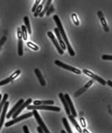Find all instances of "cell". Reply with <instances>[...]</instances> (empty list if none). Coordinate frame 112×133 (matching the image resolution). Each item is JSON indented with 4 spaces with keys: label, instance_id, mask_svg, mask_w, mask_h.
I'll list each match as a JSON object with an SVG mask.
<instances>
[{
    "label": "cell",
    "instance_id": "1",
    "mask_svg": "<svg viewBox=\"0 0 112 133\" xmlns=\"http://www.w3.org/2000/svg\"><path fill=\"white\" fill-rule=\"evenodd\" d=\"M53 18H54V20L55 21V23H56V25H57V28L59 29L60 30V33L61 34V36L62 37V39L64 41V43L66 44V46L67 48V49H68V51H69V54L72 56V57H74L75 55V51H73V48L71 46V45H70V43H69V41L67 39V37L66 36V33L64 32V28L62 26V24L61 23V21H60V17H58V15H54L53 17Z\"/></svg>",
    "mask_w": 112,
    "mask_h": 133
},
{
    "label": "cell",
    "instance_id": "2",
    "mask_svg": "<svg viewBox=\"0 0 112 133\" xmlns=\"http://www.w3.org/2000/svg\"><path fill=\"white\" fill-rule=\"evenodd\" d=\"M27 109L28 110H48V111H58L60 112L61 109L60 107H53L50 105H28L27 107Z\"/></svg>",
    "mask_w": 112,
    "mask_h": 133
},
{
    "label": "cell",
    "instance_id": "3",
    "mask_svg": "<svg viewBox=\"0 0 112 133\" xmlns=\"http://www.w3.org/2000/svg\"><path fill=\"white\" fill-rule=\"evenodd\" d=\"M54 63L57 66H60V67H62L63 69H64V70H69V71H71V72H73L74 73L77 74V75H80V74L81 73V71L78 69H77L75 67H73L72 66H69V65H67L66 64L63 63L61 61H59V60H55V62H54Z\"/></svg>",
    "mask_w": 112,
    "mask_h": 133
},
{
    "label": "cell",
    "instance_id": "4",
    "mask_svg": "<svg viewBox=\"0 0 112 133\" xmlns=\"http://www.w3.org/2000/svg\"><path fill=\"white\" fill-rule=\"evenodd\" d=\"M33 116V112H29V113L25 114H24V115H22V116H19V117H16V118L13 119V120L10 121V122H7V123L5 124V127H9L13 125L14 124L17 123V122H19L20 121L25 119H27V118H29V117H30V116Z\"/></svg>",
    "mask_w": 112,
    "mask_h": 133
},
{
    "label": "cell",
    "instance_id": "5",
    "mask_svg": "<svg viewBox=\"0 0 112 133\" xmlns=\"http://www.w3.org/2000/svg\"><path fill=\"white\" fill-rule=\"evenodd\" d=\"M33 115L35 116V118H36V119L38 124H39V126H41L42 128H43L44 132L49 133L50 131L47 129V127H46V126L45 125V124L43 123V120H42V119L41 118V116H39V114H38V113L37 110L36 109L33 110Z\"/></svg>",
    "mask_w": 112,
    "mask_h": 133
},
{
    "label": "cell",
    "instance_id": "6",
    "mask_svg": "<svg viewBox=\"0 0 112 133\" xmlns=\"http://www.w3.org/2000/svg\"><path fill=\"white\" fill-rule=\"evenodd\" d=\"M82 71H83V72L86 75L92 77L94 80H97L98 82H99V83H101V85H105L106 84V82L105 80H103V78H101V77H99L98 75H96V74H94L93 72H92L91 71H90V70H83Z\"/></svg>",
    "mask_w": 112,
    "mask_h": 133
},
{
    "label": "cell",
    "instance_id": "7",
    "mask_svg": "<svg viewBox=\"0 0 112 133\" xmlns=\"http://www.w3.org/2000/svg\"><path fill=\"white\" fill-rule=\"evenodd\" d=\"M48 36H49V37L51 38V40L52 41L53 43H54V46L56 48V49H57V51H58V52L60 53V54L62 55L63 54H64V50L62 49V47L60 46V43H58V41L56 40V38H55V36H54V35L52 33V32H51V31L48 32Z\"/></svg>",
    "mask_w": 112,
    "mask_h": 133
},
{
    "label": "cell",
    "instance_id": "8",
    "mask_svg": "<svg viewBox=\"0 0 112 133\" xmlns=\"http://www.w3.org/2000/svg\"><path fill=\"white\" fill-rule=\"evenodd\" d=\"M31 102H32V99H31V98H29V99L27 100L25 102H24L23 104H21V105L20 106V107H19V108L17 109V110L16 111H15V112L13 114V115L12 116V118H13V119L16 118L17 116L18 115H19V114H20V112H21V111H23V110L24 109H25V107H28V105H29V104H30Z\"/></svg>",
    "mask_w": 112,
    "mask_h": 133
},
{
    "label": "cell",
    "instance_id": "9",
    "mask_svg": "<svg viewBox=\"0 0 112 133\" xmlns=\"http://www.w3.org/2000/svg\"><path fill=\"white\" fill-rule=\"evenodd\" d=\"M64 97H65L67 101V103H68V105H69L70 112L72 114V115H73V116L76 117V116H77V112H76L75 109V107H74V105H73V101H72V100L70 98V97H69V96L67 93V94H64Z\"/></svg>",
    "mask_w": 112,
    "mask_h": 133
},
{
    "label": "cell",
    "instance_id": "10",
    "mask_svg": "<svg viewBox=\"0 0 112 133\" xmlns=\"http://www.w3.org/2000/svg\"><path fill=\"white\" fill-rule=\"evenodd\" d=\"M9 104H10V103L8 101H6V103H4V105L2 111V114H1V117H0V130H1L2 127L3 125L4 122V119H5V116H6V113H7Z\"/></svg>",
    "mask_w": 112,
    "mask_h": 133
},
{
    "label": "cell",
    "instance_id": "11",
    "mask_svg": "<svg viewBox=\"0 0 112 133\" xmlns=\"http://www.w3.org/2000/svg\"><path fill=\"white\" fill-rule=\"evenodd\" d=\"M54 32H55V34H56L57 38H58V41H59V43H60V46L62 47V49L64 51V50L67 49L66 44H65V43H64V41L62 40V37L61 34H60V30H59V29H58L57 28H54Z\"/></svg>",
    "mask_w": 112,
    "mask_h": 133
},
{
    "label": "cell",
    "instance_id": "12",
    "mask_svg": "<svg viewBox=\"0 0 112 133\" xmlns=\"http://www.w3.org/2000/svg\"><path fill=\"white\" fill-rule=\"evenodd\" d=\"M59 96H60V100L62 101V102L63 105H64V109H65V111H66V114L69 116V114H71L70 112V109H69V105H68V103H67V101L66 98H65V97H64V95L63 94V93H60L59 94Z\"/></svg>",
    "mask_w": 112,
    "mask_h": 133
},
{
    "label": "cell",
    "instance_id": "13",
    "mask_svg": "<svg viewBox=\"0 0 112 133\" xmlns=\"http://www.w3.org/2000/svg\"><path fill=\"white\" fill-rule=\"evenodd\" d=\"M98 15L99 19L101 20V24H102L103 27V28H104V30H105L106 32H109V26H108L107 23H106V21L105 18H104V16H103V14L102 11L99 10L98 12Z\"/></svg>",
    "mask_w": 112,
    "mask_h": 133
},
{
    "label": "cell",
    "instance_id": "14",
    "mask_svg": "<svg viewBox=\"0 0 112 133\" xmlns=\"http://www.w3.org/2000/svg\"><path fill=\"white\" fill-rule=\"evenodd\" d=\"M23 103H24V100L20 99V101H18V102H17L16 104H15V107H14L13 108H12V109L10 110V111H9V113L7 114V116H6V118H7V119H10V117H11V116L13 115V114L15 113V111H16L17 110V109H18V108L20 107V105H21V104H23Z\"/></svg>",
    "mask_w": 112,
    "mask_h": 133
},
{
    "label": "cell",
    "instance_id": "15",
    "mask_svg": "<svg viewBox=\"0 0 112 133\" xmlns=\"http://www.w3.org/2000/svg\"><path fill=\"white\" fill-rule=\"evenodd\" d=\"M35 74L36 75L37 77H38V79L39 80L40 83H41V85H42V86H46V81L44 80V78H43V75H42V74L41 72V71H40L38 69H35Z\"/></svg>",
    "mask_w": 112,
    "mask_h": 133
},
{
    "label": "cell",
    "instance_id": "16",
    "mask_svg": "<svg viewBox=\"0 0 112 133\" xmlns=\"http://www.w3.org/2000/svg\"><path fill=\"white\" fill-rule=\"evenodd\" d=\"M68 116H69V120L72 122V123L73 124V125L75 127V128L77 129V130L79 132H82V130H81V127H80V125L78 124V123L77 122V121H76L75 119V116H73V115H71V114H69Z\"/></svg>",
    "mask_w": 112,
    "mask_h": 133
},
{
    "label": "cell",
    "instance_id": "17",
    "mask_svg": "<svg viewBox=\"0 0 112 133\" xmlns=\"http://www.w3.org/2000/svg\"><path fill=\"white\" fill-rule=\"evenodd\" d=\"M54 101H34V105H51L54 104Z\"/></svg>",
    "mask_w": 112,
    "mask_h": 133
},
{
    "label": "cell",
    "instance_id": "18",
    "mask_svg": "<svg viewBox=\"0 0 112 133\" xmlns=\"http://www.w3.org/2000/svg\"><path fill=\"white\" fill-rule=\"evenodd\" d=\"M51 1H52V0H47V1H46V3L45 4V6L43 7V10H42L41 12L39 14L40 17H43V15H45V13L46 12V11L49 9V7H50V5H51Z\"/></svg>",
    "mask_w": 112,
    "mask_h": 133
},
{
    "label": "cell",
    "instance_id": "19",
    "mask_svg": "<svg viewBox=\"0 0 112 133\" xmlns=\"http://www.w3.org/2000/svg\"><path fill=\"white\" fill-rule=\"evenodd\" d=\"M17 46H18V54H19V56L21 57L23 55V43L22 38L18 39Z\"/></svg>",
    "mask_w": 112,
    "mask_h": 133
},
{
    "label": "cell",
    "instance_id": "20",
    "mask_svg": "<svg viewBox=\"0 0 112 133\" xmlns=\"http://www.w3.org/2000/svg\"><path fill=\"white\" fill-rule=\"evenodd\" d=\"M24 22H25V26L26 27L28 32L29 33V34H30V33H31V29H30V21H29V18H28V17L25 16V17H24Z\"/></svg>",
    "mask_w": 112,
    "mask_h": 133
},
{
    "label": "cell",
    "instance_id": "21",
    "mask_svg": "<svg viewBox=\"0 0 112 133\" xmlns=\"http://www.w3.org/2000/svg\"><path fill=\"white\" fill-rule=\"evenodd\" d=\"M7 98H8V94L5 93V94L4 95L3 98H2L1 102H0V114L2 113V109H3L4 105V103H6Z\"/></svg>",
    "mask_w": 112,
    "mask_h": 133
},
{
    "label": "cell",
    "instance_id": "22",
    "mask_svg": "<svg viewBox=\"0 0 112 133\" xmlns=\"http://www.w3.org/2000/svg\"><path fill=\"white\" fill-rule=\"evenodd\" d=\"M21 30H22L23 40L26 41L28 39V30H27L26 27L25 26V25H22L21 26Z\"/></svg>",
    "mask_w": 112,
    "mask_h": 133
},
{
    "label": "cell",
    "instance_id": "23",
    "mask_svg": "<svg viewBox=\"0 0 112 133\" xmlns=\"http://www.w3.org/2000/svg\"><path fill=\"white\" fill-rule=\"evenodd\" d=\"M62 122H63V124H64V127H65V128H66L67 131L69 133H73V131H72V130H71V128H70V127H69V123H68L67 119L66 118H63Z\"/></svg>",
    "mask_w": 112,
    "mask_h": 133
},
{
    "label": "cell",
    "instance_id": "24",
    "mask_svg": "<svg viewBox=\"0 0 112 133\" xmlns=\"http://www.w3.org/2000/svg\"><path fill=\"white\" fill-rule=\"evenodd\" d=\"M27 46L29 47L30 49H31L34 50V51H38V50L39 49V47L37 45H36V44L32 43V42H27Z\"/></svg>",
    "mask_w": 112,
    "mask_h": 133
},
{
    "label": "cell",
    "instance_id": "25",
    "mask_svg": "<svg viewBox=\"0 0 112 133\" xmlns=\"http://www.w3.org/2000/svg\"><path fill=\"white\" fill-rule=\"evenodd\" d=\"M43 6H42L41 4H39V5L37 7L36 10L35 12H34V15H33L35 17H36L37 16H38V15H39V14L41 13V12L42 10H43Z\"/></svg>",
    "mask_w": 112,
    "mask_h": 133
},
{
    "label": "cell",
    "instance_id": "26",
    "mask_svg": "<svg viewBox=\"0 0 112 133\" xmlns=\"http://www.w3.org/2000/svg\"><path fill=\"white\" fill-rule=\"evenodd\" d=\"M72 18H73L74 23L77 26H78L80 25V22L79 20H78V18H77V15L75 13H73V15H72Z\"/></svg>",
    "mask_w": 112,
    "mask_h": 133
},
{
    "label": "cell",
    "instance_id": "27",
    "mask_svg": "<svg viewBox=\"0 0 112 133\" xmlns=\"http://www.w3.org/2000/svg\"><path fill=\"white\" fill-rule=\"evenodd\" d=\"M20 72H21V71H20V70H16V71H15V72H14V73L10 77L11 78V79H12V80H15V79L16 77H17V76L20 75Z\"/></svg>",
    "mask_w": 112,
    "mask_h": 133
},
{
    "label": "cell",
    "instance_id": "28",
    "mask_svg": "<svg viewBox=\"0 0 112 133\" xmlns=\"http://www.w3.org/2000/svg\"><path fill=\"white\" fill-rule=\"evenodd\" d=\"M12 81V79L10 78V77H8L7 79H5V80H2V81H0V86H2V85H6L7 83H10Z\"/></svg>",
    "mask_w": 112,
    "mask_h": 133
},
{
    "label": "cell",
    "instance_id": "29",
    "mask_svg": "<svg viewBox=\"0 0 112 133\" xmlns=\"http://www.w3.org/2000/svg\"><path fill=\"white\" fill-rule=\"evenodd\" d=\"M54 6L51 4V5H50V7H49V9H48V10H47V11H46V15H47V16H49L50 15H51V14L53 12H54Z\"/></svg>",
    "mask_w": 112,
    "mask_h": 133
},
{
    "label": "cell",
    "instance_id": "30",
    "mask_svg": "<svg viewBox=\"0 0 112 133\" xmlns=\"http://www.w3.org/2000/svg\"><path fill=\"white\" fill-rule=\"evenodd\" d=\"M41 1H42V0H36V2L34 4V6H33V8H32V12H35V11L36 10L37 7L39 5Z\"/></svg>",
    "mask_w": 112,
    "mask_h": 133
},
{
    "label": "cell",
    "instance_id": "31",
    "mask_svg": "<svg viewBox=\"0 0 112 133\" xmlns=\"http://www.w3.org/2000/svg\"><path fill=\"white\" fill-rule=\"evenodd\" d=\"M17 37H18V39H20V38H23L22 30H21V28H17Z\"/></svg>",
    "mask_w": 112,
    "mask_h": 133
},
{
    "label": "cell",
    "instance_id": "32",
    "mask_svg": "<svg viewBox=\"0 0 112 133\" xmlns=\"http://www.w3.org/2000/svg\"><path fill=\"white\" fill-rule=\"evenodd\" d=\"M102 59L103 60H111L112 61V55H103Z\"/></svg>",
    "mask_w": 112,
    "mask_h": 133
},
{
    "label": "cell",
    "instance_id": "33",
    "mask_svg": "<svg viewBox=\"0 0 112 133\" xmlns=\"http://www.w3.org/2000/svg\"><path fill=\"white\" fill-rule=\"evenodd\" d=\"M93 83V80H90L88 83H86L85 85V86H84V88H85V89H86V88H88L89 87H90V86H91V85H92Z\"/></svg>",
    "mask_w": 112,
    "mask_h": 133
},
{
    "label": "cell",
    "instance_id": "34",
    "mask_svg": "<svg viewBox=\"0 0 112 133\" xmlns=\"http://www.w3.org/2000/svg\"><path fill=\"white\" fill-rule=\"evenodd\" d=\"M80 122H81V124H82V126L83 127H86L85 121V119H84L83 118H80Z\"/></svg>",
    "mask_w": 112,
    "mask_h": 133
},
{
    "label": "cell",
    "instance_id": "35",
    "mask_svg": "<svg viewBox=\"0 0 112 133\" xmlns=\"http://www.w3.org/2000/svg\"><path fill=\"white\" fill-rule=\"evenodd\" d=\"M23 132L25 133H29V130H28V127L27 126H23Z\"/></svg>",
    "mask_w": 112,
    "mask_h": 133
},
{
    "label": "cell",
    "instance_id": "36",
    "mask_svg": "<svg viewBox=\"0 0 112 133\" xmlns=\"http://www.w3.org/2000/svg\"><path fill=\"white\" fill-rule=\"evenodd\" d=\"M37 130H38V132L39 133H43L44 132V131H43V128L41 127V126H38L37 127Z\"/></svg>",
    "mask_w": 112,
    "mask_h": 133
},
{
    "label": "cell",
    "instance_id": "37",
    "mask_svg": "<svg viewBox=\"0 0 112 133\" xmlns=\"http://www.w3.org/2000/svg\"><path fill=\"white\" fill-rule=\"evenodd\" d=\"M107 84L109 85V86L112 88V81H111V80H108V81H107Z\"/></svg>",
    "mask_w": 112,
    "mask_h": 133
},
{
    "label": "cell",
    "instance_id": "38",
    "mask_svg": "<svg viewBox=\"0 0 112 133\" xmlns=\"http://www.w3.org/2000/svg\"><path fill=\"white\" fill-rule=\"evenodd\" d=\"M82 132H85V133H88L89 132H88V130H82Z\"/></svg>",
    "mask_w": 112,
    "mask_h": 133
},
{
    "label": "cell",
    "instance_id": "39",
    "mask_svg": "<svg viewBox=\"0 0 112 133\" xmlns=\"http://www.w3.org/2000/svg\"><path fill=\"white\" fill-rule=\"evenodd\" d=\"M2 96L0 94V102H1V101H2Z\"/></svg>",
    "mask_w": 112,
    "mask_h": 133
},
{
    "label": "cell",
    "instance_id": "40",
    "mask_svg": "<svg viewBox=\"0 0 112 133\" xmlns=\"http://www.w3.org/2000/svg\"><path fill=\"white\" fill-rule=\"evenodd\" d=\"M61 132H62V133H65L66 132H65L64 130H62V131H61Z\"/></svg>",
    "mask_w": 112,
    "mask_h": 133
}]
</instances>
